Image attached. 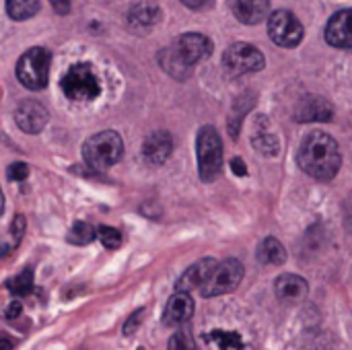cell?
Listing matches in <instances>:
<instances>
[{"label":"cell","mask_w":352,"mask_h":350,"mask_svg":"<svg viewBox=\"0 0 352 350\" xmlns=\"http://www.w3.org/2000/svg\"><path fill=\"white\" fill-rule=\"evenodd\" d=\"M297 163L299 167L320 179V182H330L334 179V175L340 169V149L338 142L320 130H314L309 134H305V138L299 144V153H297Z\"/></svg>","instance_id":"6da1fadb"},{"label":"cell","mask_w":352,"mask_h":350,"mask_svg":"<svg viewBox=\"0 0 352 350\" xmlns=\"http://www.w3.org/2000/svg\"><path fill=\"white\" fill-rule=\"evenodd\" d=\"M124 155V140L116 130H103L89 136L82 144V159L89 169L105 171Z\"/></svg>","instance_id":"7a4b0ae2"},{"label":"cell","mask_w":352,"mask_h":350,"mask_svg":"<svg viewBox=\"0 0 352 350\" xmlns=\"http://www.w3.org/2000/svg\"><path fill=\"white\" fill-rule=\"evenodd\" d=\"M198 173L204 184L214 182L223 171V140L214 126H202L196 138Z\"/></svg>","instance_id":"3957f363"},{"label":"cell","mask_w":352,"mask_h":350,"mask_svg":"<svg viewBox=\"0 0 352 350\" xmlns=\"http://www.w3.org/2000/svg\"><path fill=\"white\" fill-rule=\"evenodd\" d=\"M60 85H62V93L70 101H93L101 95V80L95 74L93 66L87 62L72 64L62 76Z\"/></svg>","instance_id":"277c9868"},{"label":"cell","mask_w":352,"mask_h":350,"mask_svg":"<svg viewBox=\"0 0 352 350\" xmlns=\"http://www.w3.org/2000/svg\"><path fill=\"white\" fill-rule=\"evenodd\" d=\"M50 62L52 56L45 47H31L16 62V78L27 89L41 91L50 78Z\"/></svg>","instance_id":"5b68a950"},{"label":"cell","mask_w":352,"mask_h":350,"mask_svg":"<svg viewBox=\"0 0 352 350\" xmlns=\"http://www.w3.org/2000/svg\"><path fill=\"white\" fill-rule=\"evenodd\" d=\"M241 281H243V264L235 258H227L214 266L212 274L202 285L200 295L210 299V297L233 293L241 285Z\"/></svg>","instance_id":"8992f818"},{"label":"cell","mask_w":352,"mask_h":350,"mask_svg":"<svg viewBox=\"0 0 352 350\" xmlns=\"http://www.w3.org/2000/svg\"><path fill=\"white\" fill-rule=\"evenodd\" d=\"M266 60L264 54L245 41L233 43L225 50L223 54V66L231 76H243V74H252V72H260L264 68Z\"/></svg>","instance_id":"52a82bcc"},{"label":"cell","mask_w":352,"mask_h":350,"mask_svg":"<svg viewBox=\"0 0 352 350\" xmlns=\"http://www.w3.org/2000/svg\"><path fill=\"white\" fill-rule=\"evenodd\" d=\"M268 35L280 47H297L305 35V29L291 10L280 8L268 17Z\"/></svg>","instance_id":"ba28073f"},{"label":"cell","mask_w":352,"mask_h":350,"mask_svg":"<svg viewBox=\"0 0 352 350\" xmlns=\"http://www.w3.org/2000/svg\"><path fill=\"white\" fill-rule=\"evenodd\" d=\"M173 50L188 66H194L212 54V41L202 33H184L175 39Z\"/></svg>","instance_id":"9c48e42d"},{"label":"cell","mask_w":352,"mask_h":350,"mask_svg":"<svg viewBox=\"0 0 352 350\" xmlns=\"http://www.w3.org/2000/svg\"><path fill=\"white\" fill-rule=\"evenodd\" d=\"M47 109L33 99H25L14 109V122L25 134H39L47 124Z\"/></svg>","instance_id":"30bf717a"},{"label":"cell","mask_w":352,"mask_h":350,"mask_svg":"<svg viewBox=\"0 0 352 350\" xmlns=\"http://www.w3.org/2000/svg\"><path fill=\"white\" fill-rule=\"evenodd\" d=\"M326 41L334 47L352 52V8L336 12L326 25Z\"/></svg>","instance_id":"8fae6325"},{"label":"cell","mask_w":352,"mask_h":350,"mask_svg":"<svg viewBox=\"0 0 352 350\" xmlns=\"http://www.w3.org/2000/svg\"><path fill=\"white\" fill-rule=\"evenodd\" d=\"M171 151H173V138L165 130H157L148 134L142 142V157L153 167L163 165L171 157Z\"/></svg>","instance_id":"7c38bea8"},{"label":"cell","mask_w":352,"mask_h":350,"mask_svg":"<svg viewBox=\"0 0 352 350\" xmlns=\"http://www.w3.org/2000/svg\"><path fill=\"white\" fill-rule=\"evenodd\" d=\"M334 116V107L330 101H326L320 95H307L299 101L295 109L297 122H330Z\"/></svg>","instance_id":"4fadbf2b"},{"label":"cell","mask_w":352,"mask_h":350,"mask_svg":"<svg viewBox=\"0 0 352 350\" xmlns=\"http://www.w3.org/2000/svg\"><path fill=\"white\" fill-rule=\"evenodd\" d=\"M217 264H219V262H217L214 258H202V260H198L196 264H192V266L182 274V278H179L177 285H175V291H184V293L200 291L202 285H204V283L208 281V276L212 274V270H214Z\"/></svg>","instance_id":"5bb4252c"},{"label":"cell","mask_w":352,"mask_h":350,"mask_svg":"<svg viewBox=\"0 0 352 350\" xmlns=\"http://www.w3.org/2000/svg\"><path fill=\"white\" fill-rule=\"evenodd\" d=\"M192 316H194V299H192V295L184 293V291H177L175 295H171V299L165 305L163 324L165 326H179V324H186Z\"/></svg>","instance_id":"9a60e30c"},{"label":"cell","mask_w":352,"mask_h":350,"mask_svg":"<svg viewBox=\"0 0 352 350\" xmlns=\"http://www.w3.org/2000/svg\"><path fill=\"white\" fill-rule=\"evenodd\" d=\"M204 342L212 350H254V342L237 330H210L204 332Z\"/></svg>","instance_id":"2e32d148"},{"label":"cell","mask_w":352,"mask_h":350,"mask_svg":"<svg viewBox=\"0 0 352 350\" xmlns=\"http://www.w3.org/2000/svg\"><path fill=\"white\" fill-rule=\"evenodd\" d=\"M274 293L283 303H299L307 297L309 285L299 274H283L274 283Z\"/></svg>","instance_id":"e0dca14e"},{"label":"cell","mask_w":352,"mask_h":350,"mask_svg":"<svg viewBox=\"0 0 352 350\" xmlns=\"http://www.w3.org/2000/svg\"><path fill=\"white\" fill-rule=\"evenodd\" d=\"M252 144L258 153H262L264 157H276L280 151L278 138L272 132V126L268 122L266 116H258L254 122V136H252Z\"/></svg>","instance_id":"ac0fdd59"},{"label":"cell","mask_w":352,"mask_h":350,"mask_svg":"<svg viewBox=\"0 0 352 350\" xmlns=\"http://www.w3.org/2000/svg\"><path fill=\"white\" fill-rule=\"evenodd\" d=\"M229 8L243 25H258L270 12L268 0H229Z\"/></svg>","instance_id":"d6986e66"},{"label":"cell","mask_w":352,"mask_h":350,"mask_svg":"<svg viewBox=\"0 0 352 350\" xmlns=\"http://www.w3.org/2000/svg\"><path fill=\"white\" fill-rule=\"evenodd\" d=\"M161 17H163V12H161V8L157 6V4H153V2H138V4H134L130 10H128V14H126V19H128V27L130 29H134V31H146V29H151V27H155L159 21H161Z\"/></svg>","instance_id":"ffe728a7"},{"label":"cell","mask_w":352,"mask_h":350,"mask_svg":"<svg viewBox=\"0 0 352 350\" xmlns=\"http://www.w3.org/2000/svg\"><path fill=\"white\" fill-rule=\"evenodd\" d=\"M258 262L264 264V266H280L287 262V250L285 245L274 239V237H266L260 245H258Z\"/></svg>","instance_id":"44dd1931"},{"label":"cell","mask_w":352,"mask_h":350,"mask_svg":"<svg viewBox=\"0 0 352 350\" xmlns=\"http://www.w3.org/2000/svg\"><path fill=\"white\" fill-rule=\"evenodd\" d=\"M159 62H161L163 70L169 72L173 78L184 80V78H188V76L192 74V66H188V64L177 56V52L173 50V45L167 47V50H163V52L159 54Z\"/></svg>","instance_id":"7402d4cb"},{"label":"cell","mask_w":352,"mask_h":350,"mask_svg":"<svg viewBox=\"0 0 352 350\" xmlns=\"http://www.w3.org/2000/svg\"><path fill=\"white\" fill-rule=\"evenodd\" d=\"M39 10V0H6V12L14 21H27Z\"/></svg>","instance_id":"603a6c76"},{"label":"cell","mask_w":352,"mask_h":350,"mask_svg":"<svg viewBox=\"0 0 352 350\" xmlns=\"http://www.w3.org/2000/svg\"><path fill=\"white\" fill-rule=\"evenodd\" d=\"M8 291L16 297H25L33 291V270L31 268H25L21 274H16L14 278H10L6 283Z\"/></svg>","instance_id":"cb8c5ba5"},{"label":"cell","mask_w":352,"mask_h":350,"mask_svg":"<svg viewBox=\"0 0 352 350\" xmlns=\"http://www.w3.org/2000/svg\"><path fill=\"white\" fill-rule=\"evenodd\" d=\"M95 237H97L95 229H93L89 223H82V221H76V223L72 225L70 233H68V241L74 243V245H87V243H91Z\"/></svg>","instance_id":"d4e9b609"},{"label":"cell","mask_w":352,"mask_h":350,"mask_svg":"<svg viewBox=\"0 0 352 350\" xmlns=\"http://www.w3.org/2000/svg\"><path fill=\"white\" fill-rule=\"evenodd\" d=\"M95 233H97V237L105 250H118L122 245V233L113 227L101 225L99 229H95Z\"/></svg>","instance_id":"484cf974"},{"label":"cell","mask_w":352,"mask_h":350,"mask_svg":"<svg viewBox=\"0 0 352 350\" xmlns=\"http://www.w3.org/2000/svg\"><path fill=\"white\" fill-rule=\"evenodd\" d=\"M167 350H198L194 338L190 336V332H175L169 340V347Z\"/></svg>","instance_id":"4316f807"},{"label":"cell","mask_w":352,"mask_h":350,"mask_svg":"<svg viewBox=\"0 0 352 350\" xmlns=\"http://www.w3.org/2000/svg\"><path fill=\"white\" fill-rule=\"evenodd\" d=\"M6 175H8V179H10V182H25V179L29 177V165H27V163H23V161L12 163V165L8 167Z\"/></svg>","instance_id":"83f0119b"},{"label":"cell","mask_w":352,"mask_h":350,"mask_svg":"<svg viewBox=\"0 0 352 350\" xmlns=\"http://www.w3.org/2000/svg\"><path fill=\"white\" fill-rule=\"evenodd\" d=\"M23 233H25V217L23 215H16L10 223V235H12V241L14 245H19V241L23 239Z\"/></svg>","instance_id":"f1b7e54d"},{"label":"cell","mask_w":352,"mask_h":350,"mask_svg":"<svg viewBox=\"0 0 352 350\" xmlns=\"http://www.w3.org/2000/svg\"><path fill=\"white\" fill-rule=\"evenodd\" d=\"M144 316V309H138V311H134L130 318H128V322H126V326H124V334L126 336H132L136 330H138V326H140V318Z\"/></svg>","instance_id":"f546056e"},{"label":"cell","mask_w":352,"mask_h":350,"mask_svg":"<svg viewBox=\"0 0 352 350\" xmlns=\"http://www.w3.org/2000/svg\"><path fill=\"white\" fill-rule=\"evenodd\" d=\"M179 2L192 10H206L214 4V0H179Z\"/></svg>","instance_id":"4dcf8cb0"},{"label":"cell","mask_w":352,"mask_h":350,"mask_svg":"<svg viewBox=\"0 0 352 350\" xmlns=\"http://www.w3.org/2000/svg\"><path fill=\"white\" fill-rule=\"evenodd\" d=\"M231 169H233V173H235V175H239V177H245V175H248L245 161H243V159H239V157H233V159H231Z\"/></svg>","instance_id":"1f68e13d"},{"label":"cell","mask_w":352,"mask_h":350,"mask_svg":"<svg viewBox=\"0 0 352 350\" xmlns=\"http://www.w3.org/2000/svg\"><path fill=\"white\" fill-rule=\"evenodd\" d=\"M50 2H52V6H54V10L58 14H68L70 12L72 0H50Z\"/></svg>","instance_id":"d6a6232c"},{"label":"cell","mask_w":352,"mask_h":350,"mask_svg":"<svg viewBox=\"0 0 352 350\" xmlns=\"http://www.w3.org/2000/svg\"><path fill=\"white\" fill-rule=\"evenodd\" d=\"M21 311H23L21 303H19V301H12V303L8 305V309H6V318H8V320H14V318L21 316Z\"/></svg>","instance_id":"836d02e7"},{"label":"cell","mask_w":352,"mask_h":350,"mask_svg":"<svg viewBox=\"0 0 352 350\" xmlns=\"http://www.w3.org/2000/svg\"><path fill=\"white\" fill-rule=\"evenodd\" d=\"M0 350H12V340L10 338H0Z\"/></svg>","instance_id":"e575fe53"},{"label":"cell","mask_w":352,"mask_h":350,"mask_svg":"<svg viewBox=\"0 0 352 350\" xmlns=\"http://www.w3.org/2000/svg\"><path fill=\"white\" fill-rule=\"evenodd\" d=\"M2 212H4V194L0 190V217H2Z\"/></svg>","instance_id":"d590c367"}]
</instances>
